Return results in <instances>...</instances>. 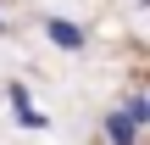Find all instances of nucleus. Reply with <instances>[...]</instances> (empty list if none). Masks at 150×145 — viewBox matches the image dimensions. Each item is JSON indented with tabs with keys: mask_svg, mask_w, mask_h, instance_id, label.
I'll list each match as a JSON object with an SVG mask.
<instances>
[{
	"mask_svg": "<svg viewBox=\"0 0 150 145\" xmlns=\"http://www.w3.org/2000/svg\"><path fill=\"white\" fill-rule=\"evenodd\" d=\"M100 134H106L111 145H139V134H145V129H134L122 112H106V117H100Z\"/></svg>",
	"mask_w": 150,
	"mask_h": 145,
	"instance_id": "obj_3",
	"label": "nucleus"
},
{
	"mask_svg": "<svg viewBox=\"0 0 150 145\" xmlns=\"http://www.w3.org/2000/svg\"><path fill=\"white\" fill-rule=\"evenodd\" d=\"M0 34H6V17H0Z\"/></svg>",
	"mask_w": 150,
	"mask_h": 145,
	"instance_id": "obj_5",
	"label": "nucleus"
},
{
	"mask_svg": "<svg viewBox=\"0 0 150 145\" xmlns=\"http://www.w3.org/2000/svg\"><path fill=\"white\" fill-rule=\"evenodd\" d=\"M117 112H122V117H128L134 129H150V95H128V101H122Z\"/></svg>",
	"mask_w": 150,
	"mask_h": 145,
	"instance_id": "obj_4",
	"label": "nucleus"
},
{
	"mask_svg": "<svg viewBox=\"0 0 150 145\" xmlns=\"http://www.w3.org/2000/svg\"><path fill=\"white\" fill-rule=\"evenodd\" d=\"M11 117H17L22 129H33V134L50 129V112H39V106L28 101V84H11Z\"/></svg>",
	"mask_w": 150,
	"mask_h": 145,
	"instance_id": "obj_2",
	"label": "nucleus"
},
{
	"mask_svg": "<svg viewBox=\"0 0 150 145\" xmlns=\"http://www.w3.org/2000/svg\"><path fill=\"white\" fill-rule=\"evenodd\" d=\"M45 39L56 45V50H89V28L83 22H72V17H45Z\"/></svg>",
	"mask_w": 150,
	"mask_h": 145,
	"instance_id": "obj_1",
	"label": "nucleus"
}]
</instances>
